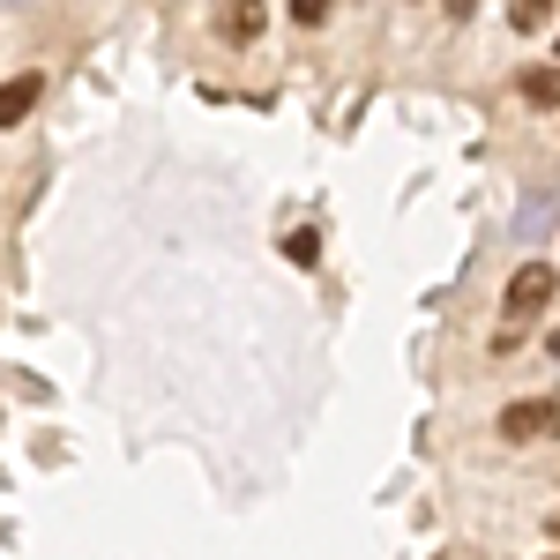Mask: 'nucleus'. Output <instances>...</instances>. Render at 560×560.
<instances>
[{
  "label": "nucleus",
  "instance_id": "11",
  "mask_svg": "<svg viewBox=\"0 0 560 560\" xmlns=\"http://www.w3.org/2000/svg\"><path fill=\"white\" fill-rule=\"evenodd\" d=\"M546 351H560V329H553V345H546Z\"/></svg>",
  "mask_w": 560,
  "mask_h": 560
},
{
  "label": "nucleus",
  "instance_id": "10",
  "mask_svg": "<svg viewBox=\"0 0 560 560\" xmlns=\"http://www.w3.org/2000/svg\"><path fill=\"white\" fill-rule=\"evenodd\" d=\"M553 433H560V396H553Z\"/></svg>",
  "mask_w": 560,
  "mask_h": 560
},
{
  "label": "nucleus",
  "instance_id": "7",
  "mask_svg": "<svg viewBox=\"0 0 560 560\" xmlns=\"http://www.w3.org/2000/svg\"><path fill=\"white\" fill-rule=\"evenodd\" d=\"M329 8H337V0H292V23H300V31H322Z\"/></svg>",
  "mask_w": 560,
  "mask_h": 560
},
{
  "label": "nucleus",
  "instance_id": "6",
  "mask_svg": "<svg viewBox=\"0 0 560 560\" xmlns=\"http://www.w3.org/2000/svg\"><path fill=\"white\" fill-rule=\"evenodd\" d=\"M560 0H509V31H523V38H530V31H546V15H553Z\"/></svg>",
  "mask_w": 560,
  "mask_h": 560
},
{
  "label": "nucleus",
  "instance_id": "9",
  "mask_svg": "<svg viewBox=\"0 0 560 560\" xmlns=\"http://www.w3.org/2000/svg\"><path fill=\"white\" fill-rule=\"evenodd\" d=\"M441 8H448L456 23H464V15H478V0H441Z\"/></svg>",
  "mask_w": 560,
  "mask_h": 560
},
{
  "label": "nucleus",
  "instance_id": "13",
  "mask_svg": "<svg viewBox=\"0 0 560 560\" xmlns=\"http://www.w3.org/2000/svg\"><path fill=\"white\" fill-rule=\"evenodd\" d=\"M553 560H560V553H553Z\"/></svg>",
  "mask_w": 560,
  "mask_h": 560
},
{
  "label": "nucleus",
  "instance_id": "3",
  "mask_svg": "<svg viewBox=\"0 0 560 560\" xmlns=\"http://www.w3.org/2000/svg\"><path fill=\"white\" fill-rule=\"evenodd\" d=\"M538 433H553V396H530V404L501 411V441H538Z\"/></svg>",
  "mask_w": 560,
  "mask_h": 560
},
{
  "label": "nucleus",
  "instance_id": "1",
  "mask_svg": "<svg viewBox=\"0 0 560 560\" xmlns=\"http://www.w3.org/2000/svg\"><path fill=\"white\" fill-rule=\"evenodd\" d=\"M210 23H217V45L247 52V45H261V31H269V0H210Z\"/></svg>",
  "mask_w": 560,
  "mask_h": 560
},
{
  "label": "nucleus",
  "instance_id": "8",
  "mask_svg": "<svg viewBox=\"0 0 560 560\" xmlns=\"http://www.w3.org/2000/svg\"><path fill=\"white\" fill-rule=\"evenodd\" d=\"M284 255H292V261H314V255H322V232H292V240H284Z\"/></svg>",
  "mask_w": 560,
  "mask_h": 560
},
{
  "label": "nucleus",
  "instance_id": "5",
  "mask_svg": "<svg viewBox=\"0 0 560 560\" xmlns=\"http://www.w3.org/2000/svg\"><path fill=\"white\" fill-rule=\"evenodd\" d=\"M516 97H523V105H560V60L523 68V75H516Z\"/></svg>",
  "mask_w": 560,
  "mask_h": 560
},
{
  "label": "nucleus",
  "instance_id": "2",
  "mask_svg": "<svg viewBox=\"0 0 560 560\" xmlns=\"http://www.w3.org/2000/svg\"><path fill=\"white\" fill-rule=\"evenodd\" d=\"M553 269H546V261H523L516 277H509V292H501V314H509V322H530V314H538V306L553 300Z\"/></svg>",
  "mask_w": 560,
  "mask_h": 560
},
{
  "label": "nucleus",
  "instance_id": "12",
  "mask_svg": "<svg viewBox=\"0 0 560 560\" xmlns=\"http://www.w3.org/2000/svg\"><path fill=\"white\" fill-rule=\"evenodd\" d=\"M553 52H560V45H553Z\"/></svg>",
  "mask_w": 560,
  "mask_h": 560
},
{
  "label": "nucleus",
  "instance_id": "4",
  "mask_svg": "<svg viewBox=\"0 0 560 560\" xmlns=\"http://www.w3.org/2000/svg\"><path fill=\"white\" fill-rule=\"evenodd\" d=\"M38 97H45V75H38V68H31V75H8V83H0V128H23Z\"/></svg>",
  "mask_w": 560,
  "mask_h": 560
}]
</instances>
